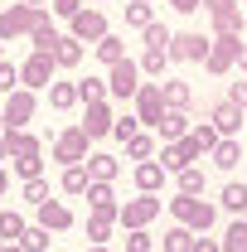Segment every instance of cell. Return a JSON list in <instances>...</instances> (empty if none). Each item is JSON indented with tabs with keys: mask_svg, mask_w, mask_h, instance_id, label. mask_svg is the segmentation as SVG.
I'll return each mask as SVG.
<instances>
[{
	"mask_svg": "<svg viewBox=\"0 0 247 252\" xmlns=\"http://www.w3.org/2000/svg\"><path fill=\"white\" fill-rule=\"evenodd\" d=\"M107 97V78H78V102H102Z\"/></svg>",
	"mask_w": 247,
	"mask_h": 252,
	"instance_id": "cell-30",
	"label": "cell"
},
{
	"mask_svg": "<svg viewBox=\"0 0 247 252\" xmlns=\"http://www.w3.org/2000/svg\"><path fill=\"white\" fill-rule=\"evenodd\" d=\"M160 185H165L160 160H141V165H136V189H141V194H160Z\"/></svg>",
	"mask_w": 247,
	"mask_h": 252,
	"instance_id": "cell-20",
	"label": "cell"
},
{
	"mask_svg": "<svg viewBox=\"0 0 247 252\" xmlns=\"http://www.w3.org/2000/svg\"><path fill=\"white\" fill-rule=\"evenodd\" d=\"M0 93H20V63H0Z\"/></svg>",
	"mask_w": 247,
	"mask_h": 252,
	"instance_id": "cell-39",
	"label": "cell"
},
{
	"mask_svg": "<svg viewBox=\"0 0 247 252\" xmlns=\"http://www.w3.org/2000/svg\"><path fill=\"white\" fill-rule=\"evenodd\" d=\"M5 151H10L15 160H39L44 156V141L30 136V131H5Z\"/></svg>",
	"mask_w": 247,
	"mask_h": 252,
	"instance_id": "cell-14",
	"label": "cell"
},
{
	"mask_svg": "<svg viewBox=\"0 0 247 252\" xmlns=\"http://www.w3.org/2000/svg\"><path fill=\"white\" fill-rule=\"evenodd\" d=\"M107 15H102V10H78V15H73V39H78V44H102V39H107Z\"/></svg>",
	"mask_w": 247,
	"mask_h": 252,
	"instance_id": "cell-9",
	"label": "cell"
},
{
	"mask_svg": "<svg viewBox=\"0 0 247 252\" xmlns=\"http://www.w3.org/2000/svg\"><path fill=\"white\" fill-rule=\"evenodd\" d=\"M59 185H63V194H88V185H93L88 180V165H68L59 175Z\"/></svg>",
	"mask_w": 247,
	"mask_h": 252,
	"instance_id": "cell-22",
	"label": "cell"
},
{
	"mask_svg": "<svg viewBox=\"0 0 247 252\" xmlns=\"http://www.w3.org/2000/svg\"><path fill=\"white\" fill-rule=\"evenodd\" d=\"M209 34H175V44H170V59L175 63H204V54H209Z\"/></svg>",
	"mask_w": 247,
	"mask_h": 252,
	"instance_id": "cell-10",
	"label": "cell"
},
{
	"mask_svg": "<svg viewBox=\"0 0 247 252\" xmlns=\"http://www.w3.org/2000/svg\"><path fill=\"white\" fill-rule=\"evenodd\" d=\"M34 223H39L44 233H68V228H73V209L59 204V199H49V204L34 209Z\"/></svg>",
	"mask_w": 247,
	"mask_h": 252,
	"instance_id": "cell-11",
	"label": "cell"
},
{
	"mask_svg": "<svg viewBox=\"0 0 247 252\" xmlns=\"http://www.w3.org/2000/svg\"><path fill=\"white\" fill-rule=\"evenodd\" d=\"M93 49H97V59L107 63V68L126 59V39H122V34H107V39H102V44H93Z\"/></svg>",
	"mask_w": 247,
	"mask_h": 252,
	"instance_id": "cell-23",
	"label": "cell"
},
{
	"mask_svg": "<svg viewBox=\"0 0 247 252\" xmlns=\"http://www.w3.org/2000/svg\"><path fill=\"white\" fill-rule=\"evenodd\" d=\"M117 170H122V160L107 156V151H93V156H88V180H97V185H112Z\"/></svg>",
	"mask_w": 247,
	"mask_h": 252,
	"instance_id": "cell-16",
	"label": "cell"
},
{
	"mask_svg": "<svg viewBox=\"0 0 247 252\" xmlns=\"http://www.w3.org/2000/svg\"><path fill=\"white\" fill-rule=\"evenodd\" d=\"M88 252H107V248H88Z\"/></svg>",
	"mask_w": 247,
	"mask_h": 252,
	"instance_id": "cell-56",
	"label": "cell"
},
{
	"mask_svg": "<svg viewBox=\"0 0 247 252\" xmlns=\"http://www.w3.org/2000/svg\"><path fill=\"white\" fill-rule=\"evenodd\" d=\"M233 5H238V0H233Z\"/></svg>",
	"mask_w": 247,
	"mask_h": 252,
	"instance_id": "cell-58",
	"label": "cell"
},
{
	"mask_svg": "<svg viewBox=\"0 0 247 252\" xmlns=\"http://www.w3.org/2000/svg\"><path fill=\"white\" fill-rule=\"evenodd\" d=\"M30 39H34V54H49V59H54V49H59V39H63V34L54 30V25H39Z\"/></svg>",
	"mask_w": 247,
	"mask_h": 252,
	"instance_id": "cell-27",
	"label": "cell"
},
{
	"mask_svg": "<svg viewBox=\"0 0 247 252\" xmlns=\"http://www.w3.org/2000/svg\"><path fill=\"white\" fill-rule=\"evenodd\" d=\"M5 156H10V151H5V136H0V160H5Z\"/></svg>",
	"mask_w": 247,
	"mask_h": 252,
	"instance_id": "cell-51",
	"label": "cell"
},
{
	"mask_svg": "<svg viewBox=\"0 0 247 252\" xmlns=\"http://www.w3.org/2000/svg\"><path fill=\"white\" fill-rule=\"evenodd\" d=\"M5 189H10V175H5V170H0V199H5Z\"/></svg>",
	"mask_w": 247,
	"mask_h": 252,
	"instance_id": "cell-49",
	"label": "cell"
},
{
	"mask_svg": "<svg viewBox=\"0 0 247 252\" xmlns=\"http://www.w3.org/2000/svg\"><path fill=\"white\" fill-rule=\"evenodd\" d=\"M88 209L93 214H102V219H117L122 214V204H117V194H112V185H88Z\"/></svg>",
	"mask_w": 247,
	"mask_h": 252,
	"instance_id": "cell-15",
	"label": "cell"
},
{
	"mask_svg": "<svg viewBox=\"0 0 247 252\" xmlns=\"http://www.w3.org/2000/svg\"><path fill=\"white\" fill-rule=\"evenodd\" d=\"M136 131H141V122H136V117H131V112H126V117H117V122H112V136H117V141H131V136H136Z\"/></svg>",
	"mask_w": 247,
	"mask_h": 252,
	"instance_id": "cell-40",
	"label": "cell"
},
{
	"mask_svg": "<svg viewBox=\"0 0 247 252\" xmlns=\"http://www.w3.org/2000/svg\"><path fill=\"white\" fill-rule=\"evenodd\" d=\"M0 233H5V214H0ZM0 243H5V238H0Z\"/></svg>",
	"mask_w": 247,
	"mask_h": 252,
	"instance_id": "cell-52",
	"label": "cell"
},
{
	"mask_svg": "<svg viewBox=\"0 0 247 252\" xmlns=\"http://www.w3.org/2000/svg\"><path fill=\"white\" fill-rule=\"evenodd\" d=\"M49 107H54V112L78 107V83H54V88H49Z\"/></svg>",
	"mask_w": 247,
	"mask_h": 252,
	"instance_id": "cell-25",
	"label": "cell"
},
{
	"mask_svg": "<svg viewBox=\"0 0 247 252\" xmlns=\"http://www.w3.org/2000/svg\"><path fill=\"white\" fill-rule=\"evenodd\" d=\"M165 117V93H160V83H141V93H136V122L141 126H160Z\"/></svg>",
	"mask_w": 247,
	"mask_h": 252,
	"instance_id": "cell-8",
	"label": "cell"
},
{
	"mask_svg": "<svg viewBox=\"0 0 247 252\" xmlns=\"http://www.w3.org/2000/svg\"><path fill=\"white\" fill-rule=\"evenodd\" d=\"M189 136H194V141H199V146H204V151H214L218 141H223V136H218L214 126H194V131H189Z\"/></svg>",
	"mask_w": 247,
	"mask_h": 252,
	"instance_id": "cell-42",
	"label": "cell"
},
{
	"mask_svg": "<svg viewBox=\"0 0 247 252\" xmlns=\"http://www.w3.org/2000/svg\"><path fill=\"white\" fill-rule=\"evenodd\" d=\"M223 209H233V214H247V180L238 185H223Z\"/></svg>",
	"mask_w": 247,
	"mask_h": 252,
	"instance_id": "cell-31",
	"label": "cell"
},
{
	"mask_svg": "<svg viewBox=\"0 0 247 252\" xmlns=\"http://www.w3.org/2000/svg\"><path fill=\"white\" fill-rule=\"evenodd\" d=\"M238 44H243V39H214L209 54H204V68H209L214 78H223V73L238 63Z\"/></svg>",
	"mask_w": 247,
	"mask_h": 252,
	"instance_id": "cell-12",
	"label": "cell"
},
{
	"mask_svg": "<svg viewBox=\"0 0 247 252\" xmlns=\"http://www.w3.org/2000/svg\"><path fill=\"white\" fill-rule=\"evenodd\" d=\"M238 160H243V141H218L214 146V165L218 170H238Z\"/></svg>",
	"mask_w": 247,
	"mask_h": 252,
	"instance_id": "cell-24",
	"label": "cell"
},
{
	"mask_svg": "<svg viewBox=\"0 0 247 252\" xmlns=\"http://www.w3.org/2000/svg\"><path fill=\"white\" fill-rule=\"evenodd\" d=\"M78 63H83V44L73 34H63L59 49H54V68H78Z\"/></svg>",
	"mask_w": 247,
	"mask_h": 252,
	"instance_id": "cell-21",
	"label": "cell"
},
{
	"mask_svg": "<svg viewBox=\"0 0 247 252\" xmlns=\"http://www.w3.org/2000/svg\"><path fill=\"white\" fill-rule=\"evenodd\" d=\"M151 151H155V141L146 136V131H136V136L126 141V156H131V160H151Z\"/></svg>",
	"mask_w": 247,
	"mask_h": 252,
	"instance_id": "cell-36",
	"label": "cell"
},
{
	"mask_svg": "<svg viewBox=\"0 0 247 252\" xmlns=\"http://www.w3.org/2000/svg\"><path fill=\"white\" fill-rule=\"evenodd\" d=\"M175 180H180V194H189V199H199V194H204V170H199V165L180 170Z\"/></svg>",
	"mask_w": 247,
	"mask_h": 252,
	"instance_id": "cell-28",
	"label": "cell"
},
{
	"mask_svg": "<svg viewBox=\"0 0 247 252\" xmlns=\"http://www.w3.org/2000/svg\"><path fill=\"white\" fill-rule=\"evenodd\" d=\"M5 252H25V248H10V243H5Z\"/></svg>",
	"mask_w": 247,
	"mask_h": 252,
	"instance_id": "cell-53",
	"label": "cell"
},
{
	"mask_svg": "<svg viewBox=\"0 0 247 252\" xmlns=\"http://www.w3.org/2000/svg\"><path fill=\"white\" fill-rule=\"evenodd\" d=\"M165 59H170V54H155V49H146V54H141V63H136V68H141L146 78H160V73H165Z\"/></svg>",
	"mask_w": 247,
	"mask_h": 252,
	"instance_id": "cell-37",
	"label": "cell"
},
{
	"mask_svg": "<svg viewBox=\"0 0 247 252\" xmlns=\"http://www.w3.org/2000/svg\"><path fill=\"white\" fill-rule=\"evenodd\" d=\"M0 63H5V44H0Z\"/></svg>",
	"mask_w": 247,
	"mask_h": 252,
	"instance_id": "cell-55",
	"label": "cell"
},
{
	"mask_svg": "<svg viewBox=\"0 0 247 252\" xmlns=\"http://www.w3.org/2000/svg\"><path fill=\"white\" fill-rule=\"evenodd\" d=\"M126 25H136V30H151V25H155L151 0H131V5H126Z\"/></svg>",
	"mask_w": 247,
	"mask_h": 252,
	"instance_id": "cell-26",
	"label": "cell"
},
{
	"mask_svg": "<svg viewBox=\"0 0 247 252\" xmlns=\"http://www.w3.org/2000/svg\"><path fill=\"white\" fill-rule=\"evenodd\" d=\"M160 93H165V112H185L189 102H194V88H189V83H180V78L160 83Z\"/></svg>",
	"mask_w": 247,
	"mask_h": 252,
	"instance_id": "cell-19",
	"label": "cell"
},
{
	"mask_svg": "<svg viewBox=\"0 0 247 252\" xmlns=\"http://www.w3.org/2000/svg\"><path fill=\"white\" fill-rule=\"evenodd\" d=\"M238 68H243V78H247V44H238Z\"/></svg>",
	"mask_w": 247,
	"mask_h": 252,
	"instance_id": "cell-48",
	"label": "cell"
},
{
	"mask_svg": "<svg viewBox=\"0 0 247 252\" xmlns=\"http://www.w3.org/2000/svg\"><path fill=\"white\" fill-rule=\"evenodd\" d=\"M141 34H146V49H155V54H170V44H175V34L165 30L160 20H155L151 30H141Z\"/></svg>",
	"mask_w": 247,
	"mask_h": 252,
	"instance_id": "cell-29",
	"label": "cell"
},
{
	"mask_svg": "<svg viewBox=\"0 0 247 252\" xmlns=\"http://www.w3.org/2000/svg\"><path fill=\"white\" fill-rule=\"evenodd\" d=\"M54 160L63 170L68 165H88V131L83 126H68L63 136H54Z\"/></svg>",
	"mask_w": 247,
	"mask_h": 252,
	"instance_id": "cell-4",
	"label": "cell"
},
{
	"mask_svg": "<svg viewBox=\"0 0 247 252\" xmlns=\"http://www.w3.org/2000/svg\"><path fill=\"white\" fill-rule=\"evenodd\" d=\"M107 93L112 97H136L141 93V68H136V63L131 59H122V63H112V73H107Z\"/></svg>",
	"mask_w": 247,
	"mask_h": 252,
	"instance_id": "cell-7",
	"label": "cell"
},
{
	"mask_svg": "<svg viewBox=\"0 0 247 252\" xmlns=\"http://www.w3.org/2000/svg\"><path fill=\"white\" fill-rule=\"evenodd\" d=\"M15 248H25V252H49V233H44L39 223H30V228H25V238H20Z\"/></svg>",
	"mask_w": 247,
	"mask_h": 252,
	"instance_id": "cell-32",
	"label": "cell"
},
{
	"mask_svg": "<svg viewBox=\"0 0 247 252\" xmlns=\"http://www.w3.org/2000/svg\"><path fill=\"white\" fill-rule=\"evenodd\" d=\"M170 214H175V223L180 228H189V233H209L214 228V204H204V199H189V194H175L170 199Z\"/></svg>",
	"mask_w": 247,
	"mask_h": 252,
	"instance_id": "cell-1",
	"label": "cell"
},
{
	"mask_svg": "<svg viewBox=\"0 0 247 252\" xmlns=\"http://www.w3.org/2000/svg\"><path fill=\"white\" fill-rule=\"evenodd\" d=\"M25 199H30L34 209L49 204V180H44V175H39V180H25Z\"/></svg>",
	"mask_w": 247,
	"mask_h": 252,
	"instance_id": "cell-38",
	"label": "cell"
},
{
	"mask_svg": "<svg viewBox=\"0 0 247 252\" xmlns=\"http://www.w3.org/2000/svg\"><path fill=\"white\" fill-rule=\"evenodd\" d=\"M189 252H223V243H214V238H194V248Z\"/></svg>",
	"mask_w": 247,
	"mask_h": 252,
	"instance_id": "cell-47",
	"label": "cell"
},
{
	"mask_svg": "<svg viewBox=\"0 0 247 252\" xmlns=\"http://www.w3.org/2000/svg\"><path fill=\"white\" fill-rule=\"evenodd\" d=\"M180 151H185V160H189V165H194V160H204V146H199L194 136H185V141H180Z\"/></svg>",
	"mask_w": 247,
	"mask_h": 252,
	"instance_id": "cell-43",
	"label": "cell"
},
{
	"mask_svg": "<svg viewBox=\"0 0 247 252\" xmlns=\"http://www.w3.org/2000/svg\"><path fill=\"white\" fill-rule=\"evenodd\" d=\"M151 233H146V228H136V233H126V252H151Z\"/></svg>",
	"mask_w": 247,
	"mask_h": 252,
	"instance_id": "cell-41",
	"label": "cell"
},
{
	"mask_svg": "<svg viewBox=\"0 0 247 252\" xmlns=\"http://www.w3.org/2000/svg\"><path fill=\"white\" fill-rule=\"evenodd\" d=\"M34 112H39V97L30 88H20V93L5 97V107H0V117H5V131H25L34 122Z\"/></svg>",
	"mask_w": 247,
	"mask_h": 252,
	"instance_id": "cell-3",
	"label": "cell"
},
{
	"mask_svg": "<svg viewBox=\"0 0 247 252\" xmlns=\"http://www.w3.org/2000/svg\"><path fill=\"white\" fill-rule=\"evenodd\" d=\"M165 5H175L180 15H194V10H204V0H165Z\"/></svg>",
	"mask_w": 247,
	"mask_h": 252,
	"instance_id": "cell-46",
	"label": "cell"
},
{
	"mask_svg": "<svg viewBox=\"0 0 247 252\" xmlns=\"http://www.w3.org/2000/svg\"><path fill=\"white\" fill-rule=\"evenodd\" d=\"M20 88L49 93V88H54V59H49V54H30V59L20 63Z\"/></svg>",
	"mask_w": 247,
	"mask_h": 252,
	"instance_id": "cell-5",
	"label": "cell"
},
{
	"mask_svg": "<svg viewBox=\"0 0 247 252\" xmlns=\"http://www.w3.org/2000/svg\"><path fill=\"white\" fill-rule=\"evenodd\" d=\"M83 10V0H54V15H63V20H73Z\"/></svg>",
	"mask_w": 247,
	"mask_h": 252,
	"instance_id": "cell-44",
	"label": "cell"
},
{
	"mask_svg": "<svg viewBox=\"0 0 247 252\" xmlns=\"http://www.w3.org/2000/svg\"><path fill=\"white\" fill-rule=\"evenodd\" d=\"M39 25H49V10H30V5L20 0V5L0 10V44H10L15 34H34Z\"/></svg>",
	"mask_w": 247,
	"mask_h": 252,
	"instance_id": "cell-2",
	"label": "cell"
},
{
	"mask_svg": "<svg viewBox=\"0 0 247 252\" xmlns=\"http://www.w3.org/2000/svg\"><path fill=\"white\" fill-rule=\"evenodd\" d=\"M160 209H165V204H160L155 194H141V199H126V204H122L117 223H122L126 233H136V228H146V223H151L155 214H160Z\"/></svg>",
	"mask_w": 247,
	"mask_h": 252,
	"instance_id": "cell-6",
	"label": "cell"
},
{
	"mask_svg": "<svg viewBox=\"0 0 247 252\" xmlns=\"http://www.w3.org/2000/svg\"><path fill=\"white\" fill-rule=\"evenodd\" d=\"M189 248H194V233H189V228H180V223H175V228L165 233V252H189Z\"/></svg>",
	"mask_w": 247,
	"mask_h": 252,
	"instance_id": "cell-35",
	"label": "cell"
},
{
	"mask_svg": "<svg viewBox=\"0 0 247 252\" xmlns=\"http://www.w3.org/2000/svg\"><path fill=\"white\" fill-rule=\"evenodd\" d=\"M0 252H5V243H0Z\"/></svg>",
	"mask_w": 247,
	"mask_h": 252,
	"instance_id": "cell-57",
	"label": "cell"
},
{
	"mask_svg": "<svg viewBox=\"0 0 247 252\" xmlns=\"http://www.w3.org/2000/svg\"><path fill=\"white\" fill-rule=\"evenodd\" d=\"M25 5H30V10H44V0H25Z\"/></svg>",
	"mask_w": 247,
	"mask_h": 252,
	"instance_id": "cell-50",
	"label": "cell"
},
{
	"mask_svg": "<svg viewBox=\"0 0 247 252\" xmlns=\"http://www.w3.org/2000/svg\"><path fill=\"white\" fill-rule=\"evenodd\" d=\"M0 136H5V117H0Z\"/></svg>",
	"mask_w": 247,
	"mask_h": 252,
	"instance_id": "cell-54",
	"label": "cell"
},
{
	"mask_svg": "<svg viewBox=\"0 0 247 252\" xmlns=\"http://www.w3.org/2000/svg\"><path fill=\"white\" fill-rule=\"evenodd\" d=\"M209 126H214L223 141H238V131H243V112H238L233 102H218L214 112H209Z\"/></svg>",
	"mask_w": 247,
	"mask_h": 252,
	"instance_id": "cell-13",
	"label": "cell"
},
{
	"mask_svg": "<svg viewBox=\"0 0 247 252\" xmlns=\"http://www.w3.org/2000/svg\"><path fill=\"white\" fill-rule=\"evenodd\" d=\"M228 102H233L238 112H243V107H247V78H243V83H233V93H228Z\"/></svg>",
	"mask_w": 247,
	"mask_h": 252,
	"instance_id": "cell-45",
	"label": "cell"
},
{
	"mask_svg": "<svg viewBox=\"0 0 247 252\" xmlns=\"http://www.w3.org/2000/svg\"><path fill=\"white\" fill-rule=\"evenodd\" d=\"M223 252H247V219H238L223 233Z\"/></svg>",
	"mask_w": 247,
	"mask_h": 252,
	"instance_id": "cell-34",
	"label": "cell"
},
{
	"mask_svg": "<svg viewBox=\"0 0 247 252\" xmlns=\"http://www.w3.org/2000/svg\"><path fill=\"white\" fill-rule=\"evenodd\" d=\"M112 223H117V219H102V214H93V219H88V238H93V248H107Z\"/></svg>",
	"mask_w": 247,
	"mask_h": 252,
	"instance_id": "cell-33",
	"label": "cell"
},
{
	"mask_svg": "<svg viewBox=\"0 0 247 252\" xmlns=\"http://www.w3.org/2000/svg\"><path fill=\"white\" fill-rule=\"evenodd\" d=\"M155 131H160V141H165V146H180V141L189 136V117H185V112H165Z\"/></svg>",
	"mask_w": 247,
	"mask_h": 252,
	"instance_id": "cell-17",
	"label": "cell"
},
{
	"mask_svg": "<svg viewBox=\"0 0 247 252\" xmlns=\"http://www.w3.org/2000/svg\"><path fill=\"white\" fill-rule=\"evenodd\" d=\"M112 122H117V117L107 112V102H93V107H88V117H83V131H88V141L107 136V131H112Z\"/></svg>",
	"mask_w": 247,
	"mask_h": 252,
	"instance_id": "cell-18",
	"label": "cell"
}]
</instances>
